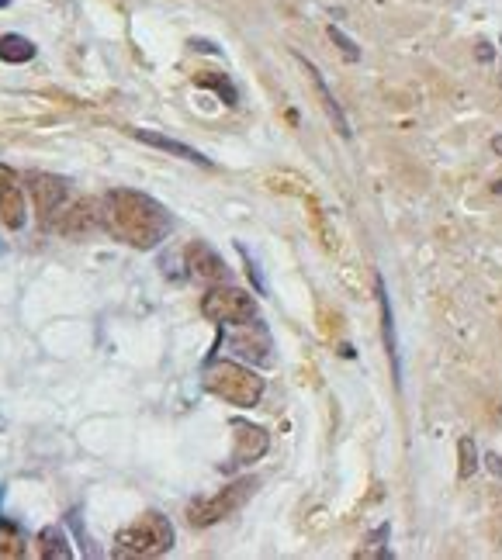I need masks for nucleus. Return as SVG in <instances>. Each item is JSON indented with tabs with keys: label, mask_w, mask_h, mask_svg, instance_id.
Here are the masks:
<instances>
[{
	"label": "nucleus",
	"mask_w": 502,
	"mask_h": 560,
	"mask_svg": "<svg viewBox=\"0 0 502 560\" xmlns=\"http://www.w3.org/2000/svg\"><path fill=\"white\" fill-rule=\"evenodd\" d=\"M378 305H381V322H385V346H388V360H392V374L399 381V343H395V319H392V305H388V291L385 280L378 277Z\"/></svg>",
	"instance_id": "nucleus-13"
},
{
	"label": "nucleus",
	"mask_w": 502,
	"mask_h": 560,
	"mask_svg": "<svg viewBox=\"0 0 502 560\" xmlns=\"http://www.w3.org/2000/svg\"><path fill=\"white\" fill-rule=\"evenodd\" d=\"M253 491H257V481H253V478L229 484V488H222L219 495L194 502L191 509H187V522H191V526H215V522H222L226 516H232L236 509H243L246 498H250Z\"/></svg>",
	"instance_id": "nucleus-5"
},
{
	"label": "nucleus",
	"mask_w": 502,
	"mask_h": 560,
	"mask_svg": "<svg viewBox=\"0 0 502 560\" xmlns=\"http://www.w3.org/2000/svg\"><path fill=\"white\" fill-rule=\"evenodd\" d=\"M489 467H492V474H502V460L499 457H489Z\"/></svg>",
	"instance_id": "nucleus-20"
},
{
	"label": "nucleus",
	"mask_w": 502,
	"mask_h": 560,
	"mask_svg": "<svg viewBox=\"0 0 502 560\" xmlns=\"http://www.w3.org/2000/svg\"><path fill=\"white\" fill-rule=\"evenodd\" d=\"M136 135L139 142H146V146H153V149H163V153H170V156H181V160L187 163H201V166H212V160L208 156H201L198 149H191V146H184V142H177V139H170V135H160V132H142V128H136Z\"/></svg>",
	"instance_id": "nucleus-12"
},
{
	"label": "nucleus",
	"mask_w": 502,
	"mask_h": 560,
	"mask_svg": "<svg viewBox=\"0 0 502 560\" xmlns=\"http://www.w3.org/2000/svg\"><path fill=\"white\" fill-rule=\"evenodd\" d=\"M39 557L42 560H70L73 557L70 540H66V533L59 526H46L39 533Z\"/></svg>",
	"instance_id": "nucleus-14"
},
{
	"label": "nucleus",
	"mask_w": 502,
	"mask_h": 560,
	"mask_svg": "<svg viewBox=\"0 0 502 560\" xmlns=\"http://www.w3.org/2000/svg\"><path fill=\"white\" fill-rule=\"evenodd\" d=\"M174 547V526L160 512H142L136 522L115 533L118 557H163Z\"/></svg>",
	"instance_id": "nucleus-3"
},
{
	"label": "nucleus",
	"mask_w": 502,
	"mask_h": 560,
	"mask_svg": "<svg viewBox=\"0 0 502 560\" xmlns=\"http://www.w3.org/2000/svg\"><path fill=\"white\" fill-rule=\"evenodd\" d=\"M205 391L219 401H226V405L253 408V405H260V398H264L267 381L257 374V370L246 367V363H239V360H212L205 367Z\"/></svg>",
	"instance_id": "nucleus-2"
},
{
	"label": "nucleus",
	"mask_w": 502,
	"mask_h": 560,
	"mask_svg": "<svg viewBox=\"0 0 502 560\" xmlns=\"http://www.w3.org/2000/svg\"><path fill=\"white\" fill-rule=\"evenodd\" d=\"M104 225V215H101V201H91V198H80V201H70L63 211L56 215V222L49 225L52 232H63V236L70 239H80L87 236V232L101 229Z\"/></svg>",
	"instance_id": "nucleus-7"
},
{
	"label": "nucleus",
	"mask_w": 502,
	"mask_h": 560,
	"mask_svg": "<svg viewBox=\"0 0 502 560\" xmlns=\"http://www.w3.org/2000/svg\"><path fill=\"white\" fill-rule=\"evenodd\" d=\"M101 215L104 229L132 249H153L170 236V215L163 211V204L142 191H129V187L104 194Z\"/></svg>",
	"instance_id": "nucleus-1"
},
{
	"label": "nucleus",
	"mask_w": 502,
	"mask_h": 560,
	"mask_svg": "<svg viewBox=\"0 0 502 560\" xmlns=\"http://www.w3.org/2000/svg\"><path fill=\"white\" fill-rule=\"evenodd\" d=\"M478 59H482V63H489V59H492V45H478Z\"/></svg>",
	"instance_id": "nucleus-19"
},
{
	"label": "nucleus",
	"mask_w": 502,
	"mask_h": 560,
	"mask_svg": "<svg viewBox=\"0 0 502 560\" xmlns=\"http://www.w3.org/2000/svg\"><path fill=\"white\" fill-rule=\"evenodd\" d=\"M267 446H271V440H267V433L260 426L243 422V419L232 422V464L236 467H246V464H253V460H260L267 453Z\"/></svg>",
	"instance_id": "nucleus-9"
},
{
	"label": "nucleus",
	"mask_w": 502,
	"mask_h": 560,
	"mask_svg": "<svg viewBox=\"0 0 502 560\" xmlns=\"http://www.w3.org/2000/svg\"><path fill=\"white\" fill-rule=\"evenodd\" d=\"M0 59L11 63V66L28 63V59H35V42L25 39V35H18V32L0 35Z\"/></svg>",
	"instance_id": "nucleus-15"
},
{
	"label": "nucleus",
	"mask_w": 502,
	"mask_h": 560,
	"mask_svg": "<svg viewBox=\"0 0 502 560\" xmlns=\"http://www.w3.org/2000/svg\"><path fill=\"white\" fill-rule=\"evenodd\" d=\"M492 153L502 156V135H496V139H492Z\"/></svg>",
	"instance_id": "nucleus-21"
},
{
	"label": "nucleus",
	"mask_w": 502,
	"mask_h": 560,
	"mask_svg": "<svg viewBox=\"0 0 502 560\" xmlns=\"http://www.w3.org/2000/svg\"><path fill=\"white\" fill-rule=\"evenodd\" d=\"M198 83H201V87H215V90H219V94H222V101H226V104H236V87H232L229 80H222V77H212V73H205V77H201Z\"/></svg>",
	"instance_id": "nucleus-18"
},
{
	"label": "nucleus",
	"mask_w": 502,
	"mask_h": 560,
	"mask_svg": "<svg viewBox=\"0 0 502 560\" xmlns=\"http://www.w3.org/2000/svg\"><path fill=\"white\" fill-rule=\"evenodd\" d=\"M28 222V201L21 191V177L11 166L0 163V225L7 229H25Z\"/></svg>",
	"instance_id": "nucleus-8"
},
{
	"label": "nucleus",
	"mask_w": 502,
	"mask_h": 560,
	"mask_svg": "<svg viewBox=\"0 0 502 560\" xmlns=\"http://www.w3.org/2000/svg\"><path fill=\"white\" fill-rule=\"evenodd\" d=\"M0 253H4V242H0Z\"/></svg>",
	"instance_id": "nucleus-23"
},
{
	"label": "nucleus",
	"mask_w": 502,
	"mask_h": 560,
	"mask_svg": "<svg viewBox=\"0 0 502 560\" xmlns=\"http://www.w3.org/2000/svg\"><path fill=\"white\" fill-rule=\"evenodd\" d=\"M184 260H187V274L205 280V284H222L229 277V267L219 253H215L208 242H191L184 249Z\"/></svg>",
	"instance_id": "nucleus-10"
},
{
	"label": "nucleus",
	"mask_w": 502,
	"mask_h": 560,
	"mask_svg": "<svg viewBox=\"0 0 502 560\" xmlns=\"http://www.w3.org/2000/svg\"><path fill=\"white\" fill-rule=\"evenodd\" d=\"M329 39L336 42V49L343 52V59H347V63H357V59H361V49H357V45L350 42L347 35L340 32V28H329Z\"/></svg>",
	"instance_id": "nucleus-17"
},
{
	"label": "nucleus",
	"mask_w": 502,
	"mask_h": 560,
	"mask_svg": "<svg viewBox=\"0 0 502 560\" xmlns=\"http://www.w3.org/2000/svg\"><path fill=\"white\" fill-rule=\"evenodd\" d=\"M7 4H11V0H0V7H7Z\"/></svg>",
	"instance_id": "nucleus-22"
},
{
	"label": "nucleus",
	"mask_w": 502,
	"mask_h": 560,
	"mask_svg": "<svg viewBox=\"0 0 502 560\" xmlns=\"http://www.w3.org/2000/svg\"><path fill=\"white\" fill-rule=\"evenodd\" d=\"M298 63H302V70L309 73V80H312V87H316V94H319V101H322V108H326V115H329V121H333L336 125V132L343 135V139H350V121H347V115H343V108H340V101H336L333 97V90H329V83L322 80V73H319V66H312L309 59H302L298 56Z\"/></svg>",
	"instance_id": "nucleus-11"
},
{
	"label": "nucleus",
	"mask_w": 502,
	"mask_h": 560,
	"mask_svg": "<svg viewBox=\"0 0 502 560\" xmlns=\"http://www.w3.org/2000/svg\"><path fill=\"white\" fill-rule=\"evenodd\" d=\"M457 453H461V467H457V478H461V481L475 478V471H478L475 440H471V436H461V443H457Z\"/></svg>",
	"instance_id": "nucleus-16"
},
{
	"label": "nucleus",
	"mask_w": 502,
	"mask_h": 560,
	"mask_svg": "<svg viewBox=\"0 0 502 560\" xmlns=\"http://www.w3.org/2000/svg\"><path fill=\"white\" fill-rule=\"evenodd\" d=\"M201 315L215 325H226V329H243V325L257 322V301L239 287L215 284L212 291L201 294Z\"/></svg>",
	"instance_id": "nucleus-4"
},
{
	"label": "nucleus",
	"mask_w": 502,
	"mask_h": 560,
	"mask_svg": "<svg viewBox=\"0 0 502 560\" xmlns=\"http://www.w3.org/2000/svg\"><path fill=\"white\" fill-rule=\"evenodd\" d=\"M25 191H28V198H32L35 215H39V222L46 225V229L56 222L59 211L70 204V187H66V180H59L56 173H42V170L28 173Z\"/></svg>",
	"instance_id": "nucleus-6"
}]
</instances>
